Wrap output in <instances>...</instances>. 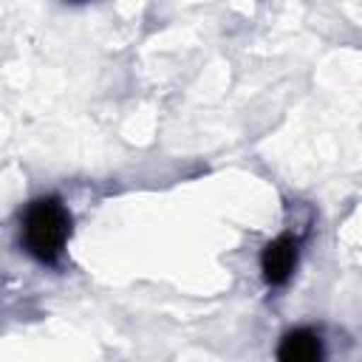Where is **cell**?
I'll return each instance as SVG.
<instances>
[{"instance_id":"7a4b0ae2","label":"cell","mask_w":362,"mask_h":362,"mask_svg":"<svg viewBox=\"0 0 362 362\" xmlns=\"http://www.w3.org/2000/svg\"><path fill=\"white\" fill-rule=\"evenodd\" d=\"M297 255H300V240L294 235H280L272 243H266V249L260 252L263 280L269 286H283L297 266Z\"/></svg>"},{"instance_id":"3957f363","label":"cell","mask_w":362,"mask_h":362,"mask_svg":"<svg viewBox=\"0 0 362 362\" xmlns=\"http://www.w3.org/2000/svg\"><path fill=\"white\" fill-rule=\"evenodd\" d=\"M277 362H322V339L311 328L288 331L277 345Z\"/></svg>"},{"instance_id":"6da1fadb","label":"cell","mask_w":362,"mask_h":362,"mask_svg":"<svg viewBox=\"0 0 362 362\" xmlns=\"http://www.w3.org/2000/svg\"><path fill=\"white\" fill-rule=\"evenodd\" d=\"M71 238V212L57 195L34 198L20 218V243L42 266H57Z\"/></svg>"}]
</instances>
